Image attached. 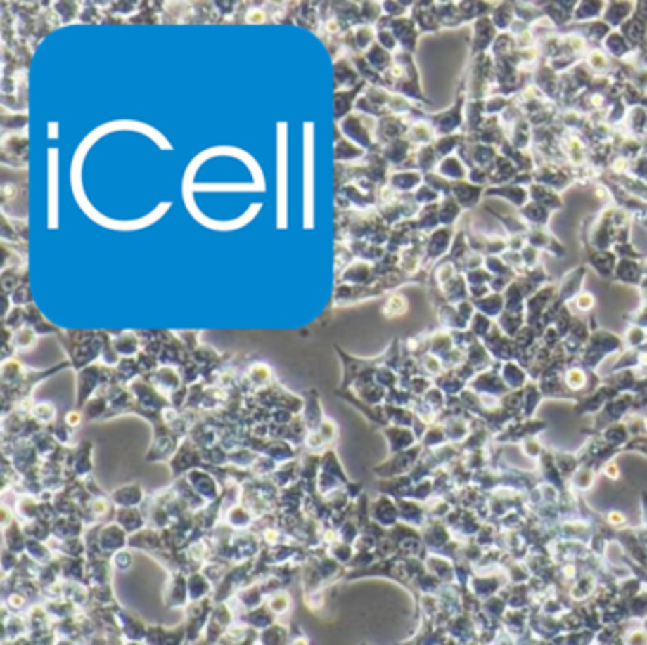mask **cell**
<instances>
[{
	"label": "cell",
	"mask_w": 647,
	"mask_h": 645,
	"mask_svg": "<svg viewBox=\"0 0 647 645\" xmlns=\"http://www.w3.org/2000/svg\"><path fill=\"white\" fill-rule=\"evenodd\" d=\"M352 482V478L346 474V469L342 465L338 457V452L334 448H328L327 452L321 454V469L315 488L319 495H328V493L344 490Z\"/></svg>",
	"instance_id": "cell-1"
},
{
	"label": "cell",
	"mask_w": 647,
	"mask_h": 645,
	"mask_svg": "<svg viewBox=\"0 0 647 645\" xmlns=\"http://www.w3.org/2000/svg\"><path fill=\"white\" fill-rule=\"evenodd\" d=\"M181 438L164 424V419H160L156 424H152V443L145 454L146 463H169L171 457L177 454V450L181 446Z\"/></svg>",
	"instance_id": "cell-2"
},
{
	"label": "cell",
	"mask_w": 647,
	"mask_h": 645,
	"mask_svg": "<svg viewBox=\"0 0 647 645\" xmlns=\"http://www.w3.org/2000/svg\"><path fill=\"white\" fill-rule=\"evenodd\" d=\"M167 467L171 471L173 481L177 478H183L190 471L196 469H205V462H203V455H201V448L192 441V438H184L177 454L171 457V462L167 463Z\"/></svg>",
	"instance_id": "cell-3"
},
{
	"label": "cell",
	"mask_w": 647,
	"mask_h": 645,
	"mask_svg": "<svg viewBox=\"0 0 647 645\" xmlns=\"http://www.w3.org/2000/svg\"><path fill=\"white\" fill-rule=\"evenodd\" d=\"M214 609V600L213 596H209L205 600L200 601H190L188 606L184 607V611H186V620H184V625H186V632H188V641H196L198 638L203 636L205 632V626L209 623V617L213 613Z\"/></svg>",
	"instance_id": "cell-4"
},
{
	"label": "cell",
	"mask_w": 647,
	"mask_h": 645,
	"mask_svg": "<svg viewBox=\"0 0 647 645\" xmlns=\"http://www.w3.org/2000/svg\"><path fill=\"white\" fill-rule=\"evenodd\" d=\"M67 476L69 478H91L94 476V444L89 441H82L76 448H70L67 460Z\"/></svg>",
	"instance_id": "cell-5"
},
{
	"label": "cell",
	"mask_w": 647,
	"mask_h": 645,
	"mask_svg": "<svg viewBox=\"0 0 647 645\" xmlns=\"http://www.w3.org/2000/svg\"><path fill=\"white\" fill-rule=\"evenodd\" d=\"M236 623V611H233L232 607L228 606V601H222V604H214V609L211 617H209V623L205 626V632H203V639H205V644H217L222 639V636L228 632V628Z\"/></svg>",
	"instance_id": "cell-6"
},
{
	"label": "cell",
	"mask_w": 647,
	"mask_h": 645,
	"mask_svg": "<svg viewBox=\"0 0 647 645\" xmlns=\"http://www.w3.org/2000/svg\"><path fill=\"white\" fill-rule=\"evenodd\" d=\"M164 604L171 609H181V607L188 606V573L169 571V579H167L164 588Z\"/></svg>",
	"instance_id": "cell-7"
},
{
	"label": "cell",
	"mask_w": 647,
	"mask_h": 645,
	"mask_svg": "<svg viewBox=\"0 0 647 645\" xmlns=\"http://www.w3.org/2000/svg\"><path fill=\"white\" fill-rule=\"evenodd\" d=\"M232 549L233 554H236V563H241L255 560L260 554V550L264 549V545H262V539L257 531L243 530L233 531Z\"/></svg>",
	"instance_id": "cell-8"
},
{
	"label": "cell",
	"mask_w": 647,
	"mask_h": 645,
	"mask_svg": "<svg viewBox=\"0 0 647 645\" xmlns=\"http://www.w3.org/2000/svg\"><path fill=\"white\" fill-rule=\"evenodd\" d=\"M184 478L190 482V486L194 488L196 492L200 493L201 500L207 501V503H213V501H217L222 495V486H220L219 478L211 471H207V469L190 471Z\"/></svg>",
	"instance_id": "cell-9"
},
{
	"label": "cell",
	"mask_w": 647,
	"mask_h": 645,
	"mask_svg": "<svg viewBox=\"0 0 647 645\" xmlns=\"http://www.w3.org/2000/svg\"><path fill=\"white\" fill-rule=\"evenodd\" d=\"M129 547V533H127L118 522H108V524L101 526L99 531V549L103 552V556L110 558L113 554H116L118 550L127 549Z\"/></svg>",
	"instance_id": "cell-10"
},
{
	"label": "cell",
	"mask_w": 647,
	"mask_h": 645,
	"mask_svg": "<svg viewBox=\"0 0 647 645\" xmlns=\"http://www.w3.org/2000/svg\"><path fill=\"white\" fill-rule=\"evenodd\" d=\"M146 645H188V632H186V625L173 626V628H165L162 625H148V632H146Z\"/></svg>",
	"instance_id": "cell-11"
},
{
	"label": "cell",
	"mask_w": 647,
	"mask_h": 645,
	"mask_svg": "<svg viewBox=\"0 0 647 645\" xmlns=\"http://www.w3.org/2000/svg\"><path fill=\"white\" fill-rule=\"evenodd\" d=\"M116 509L118 507L114 505L113 500H110V493H105V495H99V497H94V500L89 501L88 507H84L82 509V519L86 520V524H108V522H113L114 516H116Z\"/></svg>",
	"instance_id": "cell-12"
},
{
	"label": "cell",
	"mask_w": 647,
	"mask_h": 645,
	"mask_svg": "<svg viewBox=\"0 0 647 645\" xmlns=\"http://www.w3.org/2000/svg\"><path fill=\"white\" fill-rule=\"evenodd\" d=\"M116 619H118L122 638L126 641H145L148 625L141 617L133 615L124 607H116Z\"/></svg>",
	"instance_id": "cell-13"
},
{
	"label": "cell",
	"mask_w": 647,
	"mask_h": 645,
	"mask_svg": "<svg viewBox=\"0 0 647 645\" xmlns=\"http://www.w3.org/2000/svg\"><path fill=\"white\" fill-rule=\"evenodd\" d=\"M129 549L141 550V552H146V554H150V556L154 558L156 554H160L162 550H165L164 535H162V531L156 530V528L146 526L145 530H141L137 531V533H132V535H129Z\"/></svg>",
	"instance_id": "cell-14"
},
{
	"label": "cell",
	"mask_w": 647,
	"mask_h": 645,
	"mask_svg": "<svg viewBox=\"0 0 647 645\" xmlns=\"http://www.w3.org/2000/svg\"><path fill=\"white\" fill-rule=\"evenodd\" d=\"M146 492L141 482H127L122 484L116 490L110 492V500L118 509H126V507H143V503L146 501Z\"/></svg>",
	"instance_id": "cell-15"
},
{
	"label": "cell",
	"mask_w": 647,
	"mask_h": 645,
	"mask_svg": "<svg viewBox=\"0 0 647 645\" xmlns=\"http://www.w3.org/2000/svg\"><path fill=\"white\" fill-rule=\"evenodd\" d=\"M141 509L145 512L146 522H148L150 528H156V530L164 531L173 524V516H171V512L167 511V507H165L162 501H158L154 495H148Z\"/></svg>",
	"instance_id": "cell-16"
},
{
	"label": "cell",
	"mask_w": 647,
	"mask_h": 645,
	"mask_svg": "<svg viewBox=\"0 0 647 645\" xmlns=\"http://www.w3.org/2000/svg\"><path fill=\"white\" fill-rule=\"evenodd\" d=\"M146 379L150 382L152 386L156 387L160 393H173L175 389L183 386V378H181V372H179V368L175 367H158L154 372H150L146 376Z\"/></svg>",
	"instance_id": "cell-17"
},
{
	"label": "cell",
	"mask_w": 647,
	"mask_h": 645,
	"mask_svg": "<svg viewBox=\"0 0 647 645\" xmlns=\"http://www.w3.org/2000/svg\"><path fill=\"white\" fill-rule=\"evenodd\" d=\"M88 524L82 516H59L51 522V533L56 539L84 538Z\"/></svg>",
	"instance_id": "cell-18"
},
{
	"label": "cell",
	"mask_w": 647,
	"mask_h": 645,
	"mask_svg": "<svg viewBox=\"0 0 647 645\" xmlns=\"http://www.w3.org/2000/svg\"><path fill=\"white\" fill-rule=\"evenodd\" d=\"M222 522L226 526H230L232 530L243 531L251 530L252 526H255V522H257V516H255L243 503H233V505L224 509Z\"/></svg>",
	"instance_id": "cell-19"
},
{
	"label": "cell",
	"mask_w": 647,
	"mask_h": 645,
	"mask_svg": "<svg viewBox=\"0 0 647 645\" xmlns=\"http://www.w3.org/2000/svg\"><path fill=\"white\" fill-rule=\"evenodd\" d=\"M238 620L239 623H243V625L251 626V628H255L258 632L268 628V626H271L274 623H277L276 615H274V611L268 607V604H262V606L255 607V609L241 611V613L238 615Z\"/></svg>",
	"instance_id": "cell-20"
},
{
	"label": "cell",
	"mask_w": 647,
	"mask_h": 645,
	"mask_svg": "<svg viewBox=\"0 0 647 645\" xmlns=\"http://www.w3.org/2000/svg\"><path fill=\"white\" fill-rule=\"evenodd\" d=\"M302 398H304V406H302L300 416L304 417V422H306L309 431L317 429L323 424V419H325V414H323V408H321L319 395H317L315 389H308Z\"/></svg>",
	"instance_id": "cell-21"
},
{
	"label": "cell",
	"mask_w": 647,
	"mask_h": 645,
	"mask_svg": "<svg viewBox=\"0 0 647 645\" xmlns=\"http://www.w3.org/2000/svg\"><path fill=\"white\" fill-rule=\"evenodd\" d=\"M114 522H118L124 530L132 535V533H137V531L145 530L148 522H146L145 512L141 507H126V509H116V516H114Z\"/></svg>",
	"instance_id": "cell-22"
},
{
	"label": "cell",
	"mask_w": 647,
	"mask_h": 645,
	"mask_svg": "<svg viewBox=\"0 0 647 645\" xmlns=\"http://www.w3.org/2000/svg\"><path fill=\"white\" fill-rule=\"evenodd\" d=\"M15 516L21 524L32 522V520L42 519V501L38 500L37 495L25 493V495H18V503L13 505Z\"/></svg>",
	"instance_id": "cell-23"
},
{
	"label": "cell",
	"mask_w": 647,
	"mask_h": 645,
	"mask_svg": "<svg viewBox=\"0 0 647 645\" xmlns=\"http://www.w3.org/2000/svg\"><path fill=\"white\" fill-rule=\"evenodd\" d=\"M270 481L274 482L279 490L295 486L296 482H300V457L281 463V465L276 469V473L270 476Z\"/></svg>",
	"instance_id": "cell-24"
},
{
	"label": "cell",
	"mask_w": 647,
	"mask_h": 645,
	"mask_svg": "<svg viewBox=\"0 0 647 645\" xmlns=\"http://www.w3.org/2000/svg\"><path fill=\"white\" fill-rule=\"evenodd\" d=\"M2 541H4V549L13 550L18 554H25L29 538H27L25 530H23V524L18 519L13 520L10 526H6V528H2Z\"/></svg>",
	"instance_id": "cell-25"
},
{
	"label": "cell",
	"mask_w": 647,
	"mask_h": 645,
	"mask_svg": "<svg viewBox=\"0 0 647 645\" xmlns=\"http://www.w3.org/2000/svg\"><path fill=\"white\" fill-rule=\"evenodd\" d=\"M266 598H268V594H266L264 587H262V582L260 581L249 582L247 587L241 588L238 594H236V600H238L241 611H247V609H255V607L262 606V604H266Z\"/></svg>",
	"instance_id": "cell-26"
},
{
	"label": "cell",
	"mask_w": 647,
	"mask_h": 645,
	"mask_svg": "<svg viewBox=\"0 0 647 645\" xmlns=\"http://www.w3.org/2000/svg\"><path fill=\"white\" fill-rule=\"evenodd\" d=\"M371 520L380 526H391L397 520V507L387 495L371 501Z\"/></svg>",
	"instance_id": "cell-27"
},
{
	"label": "cell",
	"mask_w": 647,
	"mask_h": 645,
	"mask_svg": "<svg viewBox=\"0 0 647 645\" xmlns=\"http://www.w3.org/2000/svg\"><path fill=\"white\" fill-rule=\"evenodd\" d=\"M51 550L56 552L57 556H69V558H86V541L84 538H72V539H56L51 538L50 541Z\"/></svg>",
	"instance_id": "cell-28"
},
{
	"label": "cell",
	"mask_w": 647,
	"mask_h": 645,
	"mask_svg": "<svg viewBox=\"0 0 647 645\" xmlns=\"http://www.w3.org/2000/svg\"><path fill=\"white\" fill-rule=\"evenodd\" d=\"M171 486L175 488V492H177V495H179V500L183 501L184 505L188 507V509L192 512L201 511L203 507L207 505V501L201 500L200 493L196 492L194 488L190 486V482L186 481L184 476H183V478H177V481H173V484H171Z\"/></svg>",
	"instance_id": "cell-29"
},
{
	"label": "cell",
	"mask_w": 647,
	"mask_h": 645,
	"mask_svg": "<svg viewBox=\"0 0 647 645\" xmlns=\"http://www.w3.org/2000/svg\"><path fill=\"white\" fill-rule=\"evenodd\" d=\"M214 585L209 581L207 577L203 575V571H192L188 573V592H190V601H200L205 600L209 596H213Z\"/></svg>",
	"instance_id": "cell-30"
},
{
	"label": "cell",
	"mask_w": 647,
	"mask_h": 645,
	"mask_svg": "<svg viewBox=\"0 0 647 645\" xmlns=\"http://www.w3.org/2000/svg\"><path fill=\"white\" fill-rule=\"evenodd\" d=\"M260 645H289L290 644V630L289 626L281 623H274L271 626L260 630Z\"/></svg>",
	"instance_id": "cell-31"
},
{
	"label": "cell",
	"mask_w": 647,
	"mask_h": 645,
	"mask_svg": "<svg viewBox=\"0 0 647 645\" xmlns=\"http://www.w3.org/2000/svg\"><path fill=\"white\" fill-rule=\"evenodd\" d=\"M247 384L251 387H257L258 391L264 389V387L271 386V379H274V372H271L270 365L266 363H255L247 370Z\"/></svg>",
	"instance_id": "cell-32"
},
{
	"label": "cell",
	"mask_w": 647,
	"mask_h": 645,
	"mask_svg": "<svg viewBox=\"0 0 647 645\" xmlns=\"http://www.w3.org/2000/svg\"><path fill=\"white\" fill-rule=\"evenodd\" d=\"M25 554L29 558H32L34 562L40 563V566L53 562V560L57 558L56 552L51 550L50 543H46V541H34V539H29Z\"/></svg>",
	"instance_id": "cell-33"
},
{
	"label": "cell",
	"mask_w": 647,
	"mask_h": 645,
	"mask_svg": "<svg viewBox=\"0 0 647 645\" xmlns=\"http://www.w3.org/2000/svg\"><path fill=\"white\" fill-rule=\"evenodd\" d=\"M113 346L114 349L118 351L120 357L124 359V357H135V355H139L141 341H139L137 334H133V332H124V334L114 338Z\"/></svg>",
	"instance_id": "cell-34"
},
{
	"label": "cell",
	"mask_w": 647,
	"mask_h": 645,
	"mask_svg": "<svg viewBox=\"0 0 647 645\" xmlns=\"http://www.w3.org/2000/svg\"><path fill=\"white\" fill-rule=\"evenodd\" d=\"M201 455H203V462H205V469L226 467L230 452H228L222 444L217 443L213 444V446H207V448H201Z\"/></svg>",
	"instance_id": "cell-35"
},
{
	"label": "cell",
	"mask_w": 647,
	"mask_h": 645,
	"mask_svg": "<svg viewBox=\"0 0 647 645\" xmlns=\"http://www.w3.org/2000/svg\"><path fill=\"white\" fill-rule=\"evenodd\" d=\"M31 443L34 444V448L38 450V454L42 455V460H46L48 455L53 454V452L61 446V444L57 443L56 436L51 435L48 427H44V429L40 431V433H37V435L32 436Z\"/></svg>",
	"instance_id": "cell-36"
},
{
	"label": "cell",
	"mask_w": 647,
	"mask_h": 645,
	"mask_svg": "<svg viewBox=\"0 0 647 645\" xmlns=\"http://www.w3.org/2000/svg\"><path fill=\"white\" fill-rule=\"evenodd\" d=\"M23 530H25L27 538L34 539V541H46V543H48V541L53 538L50 520H44V519L32 520V522H27V524H23Z\"/></svg>",
	"instance_id": "cell-37"
},
{
	"label": "cell",
	"mask_w": 647,
	"mask_h": 645,
	"mask_svg": "<svg viewBox=\"0 0 647 645\" xmlns=\"http://www.w3.org/2000/svg\"><path fill=\"white\" fill-rule=\"evenodd\" d=\"M325 549H327L328 556H333L336 562L342 563L346 569L347 566H350V562L353 560V556H355V547L344 543V541H340V539H336V541H333L331 545H327Z\"/></svg>",
	"instance_id": "cell-38"
},
{
	"label": "cell",
	"mask_w": 647,
	"mask_h": 645,
	"mask_svg": "<svg viewBox=\"0 0 647 645\" xmlns=\"http://www.w3.org/2000/svg\"><path fill=\"white\" fill-rule=\"evenodd\" d=\"M84 416L88 417V419H107L108 414V398L101 393V395H95L88 400V405L82 408Z\"/></svg>",
	"instance_id": "cell-39"
},
{
	"label": "cell",
	"mask_w": 647,
	"mask_h": 645,
	"mask_svg": "<svg viewBox=\"0 0 647 645\" xmlns=\"http://www.w3.org/2000/svg\"><path fill=\"white\" fill-rule=\"evenodd\" d=\"M266 604L270 607L271 611L276 617H281V615H287L290 611V607H293V598L287 590H277L274 594H270L266 598Z\"/></svg>",
	"instance_id": "cell-40"
},
{
	"label": "cell",
	"mask_w": 647,
	"mask_h": 645,
	"mask_svg": "<svg viewBox=\"0 0 647 645\" xmlns=\"http://www.w3.org/2000/svg\"><path fill=\"white\" fill-rule=\"evenodd\" d=\"M38 334L31 327H23V329H19L13 332L12 336V348L15 351H27V349H31L37 346Z\"/></svg>",
	"instance_id": "cell-41"
},
{
	"label": "cell",
	"mask_w": 647,
	"mask_h": 645,
	"mask_svg": "<svg viewBox=\"0 0 647 645\" xmlns=\"http://www.w3.org/2000/svg\"><path fill=\"white\" fill-rule=\"evenodd\" d=\"M257 457H258L257 452H252V450L247 448V446H241V448L232 450V452H230L228 465H232V467H238V469H251L252 463L257 462Z\"/></svg>",
	"instance_id": "cell-42"
},
{
	"label": "cell",
	"mask_w": 647,
	"mask_h": 645,
	"mask_svg": "<svg viewBox=\"0 0 647 645\" xmlns=\"http://www.w3.org/2000/svg\"><path fill=\"white\" fill-rule=\"evenodd\" d=\"M31 416L37 419L38 424L48 425L50 427L51 424H56V417H57V410L56 406L51 405V403H37V405L32 406Z\"/></svg>",
	"instance_id": "cell-43"
},
{
	"label": "cell",
	"mask_w": 647,
	"mask_h": 645,
	"mask_svg": "<svg viewBox=\"0 0 647 645\" xmlns=\"http://www.w3.org/2000/svg\"><path fill=\"white\" fill-rule=\"evenodd\" d=\"M336 533H338L340 541H344V543L347 545H355V541H357L359 535L363 533V530H361V526H359V522L353 519L352 514V516L336 530Z\"/></svg>",
	"instance_id": "cell-44"
},
{
	"label": "cell",
	"mask_w": 647,
	"mask_h": 645,
	"mask_svg": "<svg viewBox=\"0 0 647 645\" xmlns=\"http://www.w3.org/2000/svg\"><path fill=\"white\" fill-rule=\"evenodd\" d=\"M279 467V463L274 462L268 455H258L257 462L252 463L251 473L255 474V478H270L271 474L276 473V469Z\"/></svg>",
	"instance_id": "cell-45"
},
{
	"label": "cell",
	"mask_w": 647,
	"mask_h": 645,
	"mask_svg": "<svg viewBox=\"0 0 647 645\" xmlns=\"http://www.w3.org/2000/svg\"><path fill=\"white\" fill-rule=\"evenodd\" d=\"M133 552H135V550L127 547V549H122L118 550L116 554H113V556H110V562H113L114 571H122V573L129 571V569L133 568V563H135V554H133Z\"/></svg>",
	"instance_id": "cell-46"
},
{
	"label": "cell",
	"mask_w": 647,
	"mask_h": 645,
	"mask_svg": "<svg viewBox=\"0 0 647 645\" xmlns=\"http://www.w3.org/2000/svg\"><path fill=\"white\" fill-rule=\"evenodd\" d=\"M21 563V554L13 552L10 549H2V573L4 577H10L19 568Z\"/></svg>",
	"instance_id": "cell-47"
},
{
	"label": "cell",
	"mask_w": 647,
	"mask_h": 645,
	"mask_svg": "<svg viewBox=\"0 0 647 645\" xmlns=\"http://www.w3.org/2000/svg\"><path fill=\"white\" fill-rule=\"evenodd\" d=\"M27 604H29V596L21 594L18 590H12V592H8L6 600H4V607L10 609L12 613H18L21 609H25Z\"/></svg>",
	"instance_id": "cell-48"
},
{
	"label": "cell",
	"mask_w": 647,
	"mask_h": 645,
	"mask_svg": "<svg viewBox=\"0 0 647 645\" xmlns=\"http://www.w3.org/2000/svg\"><path fill=\"white\" fill-rule=\"evenodd\" d=\"M404 311H406V300L402 297H399V294L391 297L390 300L385 302V306H383V315L385 317L402 315Z\"/></svg>",
	"instance_id": "cell-49"
},
{
	"label": "cell",
	"mask_w": 647,
	"mask_h": 645,
	"mask_svg": "<svg viewBox=\"0 0 647 645\" xmlns=\"http://www.w3.org/2000/svg\"><path fill=\"white\" fill-rule=\"evenodd\" d=\"M315 431H319V435L323 436V438H325L331 446H333V444L336 443V438H338V425H336V422L331 419V417H325V419H323V424H321Z\"/></svg>",
	"instance_id": "cell-50"
},
{
	"label": "cell",
	"mask_w": 647,
	"mask_h": 645,
	"mask_svg": "<svg viewBox=\"0 0 647 645\" xmlns=\"http://www.w3.org/2000/svg\"><path fill=\"white\" fill-rule=\"evenodd\" d=\"M82 419H84V412L80 410V408H76V410H69L63 417V422L69 425L70 429H76L78 425L82 424Z\"/></svg>",
	"instance_id": "cell-51"
},
{
	"label": "cell",
	"mask_w": 647,
	"mask_h": 645,
	"mask_svg": "<svg viewBox=\"0 0 647 645\" xmlns=\"http://www.w3.org/2000/svg\"><path fill=\"white\" fill-rule=\"evenodd\" d=\"M289 645H309V639L300 632V630H296L295 636H290V644Z\"/></svg>",
	"instance_id": "cell-52"
},
{
	"label": "cell",
	"mask_w": 647,
	"mask_h": 645,
	"mask_svg": "<svg viewBox=\"0 0 647 645\" xmlns=\"http://www.w3.org/2000/svg\"><path fill=\"white\" fill-rule=\"evenodd\" d=\"M610 522L611 524H622V522H624V519H622V514L621 512H611L610 514Z\"/></svg>",
	"instance_id": "cell-53"
},
{
	"label": "cell",
	"mask_w": 647,
	"mask_h": 645,
	"mask_svg": "<svg viewBox=\"0 0 647 645\" xmlns=\"http://www.w3.org/2000/svg\"><path fill=\"white\" fill-rule=\"evenodd\" d=\"M572 376H573V379H581V374H579V372H572ZM573 386L577 387L579 382H573Z\"/></svg>",
	"instance_id": "cell-54"
},
{
	"label": "cell",
	"mask_w": 647,
	"mask_h": 645,
	"mask_svg": "<svg viewBox=\"0 0 647 645\" xmlns=\"http://www.w3.org/2000/svg\"><path fill=\"white\" fill-rule=\"evenodd\" d=\"M608 474H610L611 478H617V474H619V473H617V467H610V473H608Z\"/></svg>",
	"instance_id": "cell-55"
},
{
	"label": "cell",
	"mask_w": 647,
	"mask_h": 645,
	"mask_svg": "<svg viewBox=\"0 0 647 645\" xmlns=\"http://www.w3.org/2000/svg\"><path fill=\"white\" fill-rule=\"evenodd\" d=\"M124 645H146L145 641H126Z\"/></svg>",
	"instance_id": "cell-56"
}]
</instances>
